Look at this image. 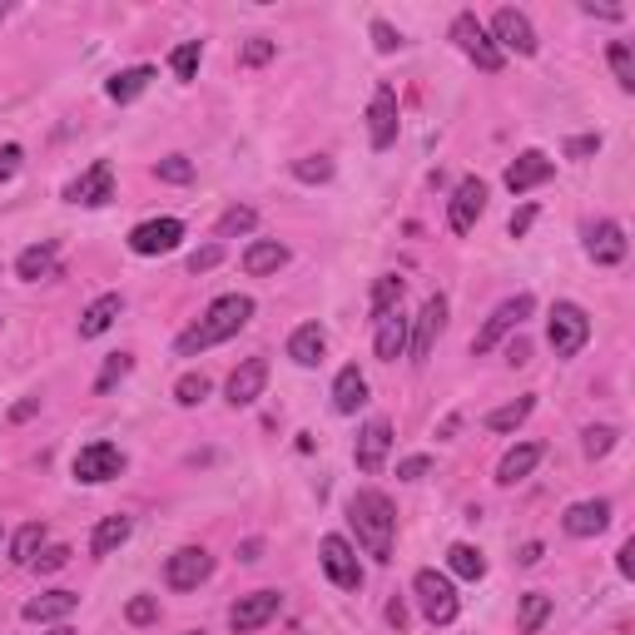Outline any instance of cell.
Segmentation results:
<instances>
[{
  "label": "cell",
  "mask_w": 635,
  "mask_h": 635,
  "mask_svg": "<svg viewBox=\"0 0 635 635\" xmlns=\"http://www.w3.org/2000/svg\"><path fill=\"white\" fill-rule=\"evenodd\" d=\"M249 318H254V298H244V293H224L219 303H209V313H204L189 333H179L174 348H179V358H194V353H204V348L234 338Z\"/></svg>",
  "instance_id": "6da1fadb"
},
{
  "label": "cell",
  "mask_w": 635,
  "mask_h": 635,
  "mask_svg": "<svg viewBox=\"0 0 635 635\" xmlns=\"http://www.w3.org/2000/svg\"><path fill=\"white\" fill-rule=\"evenodd\" d=\"M348 521H353L363 551L387 566V561H392V531H397V511H392V502H387L382 492H358V497L348 502Z\"/></svg>",
  "instance_id": "7a4b0ae2"
},
{
  "label": "cell",
  "mask_w": 635,
  "mask_h": 635,
  "mask_svg": "<svg viewBox=\"0 0 635 635\" xmlns=\"http://www.w3.org/2000/svg\"><path fill=\"white\" fill-rule=\"evenodd\" d=\"M412 591H417V606H422V616H427L432 626H452V621H457L462 601H457L452 576H442V571H432V566H427V571H417Z\"/></svg>",
  "instance_id": "3957f363"
},
{
  "label": "cell",
  "mask_w": 635,
  "mask_h": 635,
  "mask_svg": "<svg viewBox=\"0 0 635 635\" xmlns=\"http://www.w3.org/2000/svg\"><path fill=\"white\" fill-rule=\"evenodd\" d=\"M586 338H591V318H586V308H576V303H556V308H551V323H546V343H551V353H556V358H576V353L586 348Z\"/></svg>",
  "instance_id": "277c9868"
},
{
  "label": "cell",
  "mask_w": 635,
  "mask_h": 635,
  "mask_svg": "<svg viewBox=\"0 0 635 635\" xmlns=\"http://www.w3.org/2000/svg\"><path fill=\"white\" fill-rule=\"evenodd\" d=\"M452 40H457V45H462V55H472L487 75H497V70H502V60H507V55L497 50V40L487 35V25H482L472 10H462V15L452 20Z\"/></svg>",
  "instance_id": "5b68a950"
},
{
  "label": "cell",
  "mask_w": 635,
  "mask_h": 635,
  "mask_svg": "<svg viewBox=\"0 0 635 635\" xmlns=\"http://www.w3.org/2000/svg\"><path fill=\"white\" fill-rule=\"evenodd\" d=\"M531 308H536V298H531V293H516V298H507V303H497V308H492V318L482 323V333L472 338V353H492L511 328H521V318H531Z\"/></svg>",
  "instance_id": "8992f818"
},
{
  "label": "cell",
  "mask_w": 635,
  "mask_h": 635,
  "mask_svg": "<svg viewBox=\"0 0 635 635\" xmlns=\"http://www.w3.org/2000/svg\"><path fill=\"white\" fill-rule=\"evenodd\" d=\"M209 576H214V556H209L204 546H179V551L169 556V566H164V581H169L174 591H199Z\"/></svg>",
  "instance_id": "52a82bcc"
},
{
  "label": "cell",
  "mask_w": 635,
  "mask_h": 635,
  "mask_svg": "<svg viewBox=\"0 0 635 635\" xmlns=\"http://www.w3.org/2000/svg\"><path fill=\"white\" fill-rule=\"evenodd\" d=\"M120 472H125V452H120L115 442H90V447H80V457H75V477L90 482V487L115 482Z\"/></svg>",
  "instance_id": "ba28073f"
},
{
  "label": "cell",
  "mask_w": 635,
  "mask_h": 635,
  "mask_svg": "<svg viewBox=\"0 0 635 635\" xmlns=\"http://www.w3.org/2000/svg\"><path fill=\"white\" fill-rule=\"evenodd\" d=\"M65 199H70V204H85V209L110 204V199H115V169H110V159H95V164L65 189Z\"/></svg>",
  "instance_id": "9c48e42d"
},
{
  "label": "cell",
  "mask_w": 635,
  "mask_h": 635,
  "mask_svg": "<svg viewBox=\"0 0 635 635\" xmlns=\"http://www.w3.org/2000/svg\"><path fill=\"white\" fill-rule=\"evenodd\" d=\"M442 328H447V298L437 293V298H427V303H422V313H417V333L407 338V353H412V363H417V368L432 358V343L442 338Z\"/></svg>",
  "instance_id": "30bf717a"
},
{
  "label": "cell",
  "mask_w": 635,
  "mask_h": 635,
  "mask_svg": "<svg viewBox=\"0 0 635 635\" xmlns=\"http://www.w3.org/2000/svg\"><path fill=\"white\" fill-rule=\"evenodd\" d=\"M323 571L338 591H358L363 586V566L348 546V536H323Z\"/></svg>",
  "instance_id": "8fae6325"
},
{
  "label": "cell",
  "mask_w": 635,
  "mask_h": 635,
  "mask_svg": "<svg viewBox=\"0 0 635 635\" xmlns=\"http://www.w3.org/2000/svg\"><path fill=\"white\" fill-rule=\"evenodd\" d=\"M278 606H283V596H278V591L239 596V601H234V611H229V626H234V635H254V631H263V626L278 616Z\"/></svg>",
  "instance_id": "7c38bea8"
},
{
  "label": "cell",
  "mask_w": 635,
  "mask_h": 635,
  "mask_svg": "<svg viewBox=\"0 0 635 635\" xmlns=\"http://www.w3.org/2000/svg\"><path fill=\"white\" fill-rule=\"evenodd\" d=\"M179 239H184V224H179V219H149V224H139V229L129 234V249L139 258H154V254L179 249Z\"/></svg>",
  "instance_id": "4fadbf2b"
},
{
  "label": "cell",
  "mask_w": 635,
  "mask_h": 635,
  "mask_svg": "<svg viewBox=\"0 0 635 635\" xmlns=\"http://www.w3.org/2000/svg\"><path fill=\"white\" fill-rule=\"evenodd\" d=\"M487 35H497V50H516V55H536V30H531V20L521 15V10H497V20H492V30Z\"/></svg>",
  "instance_id": "5bb4252c"
},
{
  "label": "cell",
  "mask_w": 635,
  "mask_h": 635,
  "mask_svg": "<svg viewBox=\"0 0 635 635\" xmlns=\"http://www.w3.org/2000/svg\"><path fill=\"white\" fill-rule=\"evenodd\" d=\"M482 209H487V184L482 179H462L457 194H452V234H472Z\"/></svg>",
  "instance_id": "9a60e30c"
},
{
  "label": "cell",
  "mask_w": 635,
  "mask_h": 635,
  "mask_svg": "<svg viewBox=\"0 0 635 635\" xmlns=\"http://www.w3.org/2000/svg\"><path fill=\"white\" fill-rule=\"evenodd\" d=\"M551 174H556V164H551L541 149H526V154H516V164L507 169V189L511 194H526V189L546 184Z\"/></svg>",
  "instance_id": "2e32d148"
},
{
  "label": "cell",
  "mask_w": 635,
  "mask_h": 635,
  "mask_svg": "<svg viewBox=\"0 0 635 635\" xmlns=\"http://www.w3.org/2000/svg\"><path fill=\"white\" fill-rule=\"evenodd\" d=\"M387 447H392V427L382 422V417H373L363 432H358V467L363 472H382V462H387Z\"/></svg>",
  "instance_id": "e0dca14e"
},
{
  "label": "cell",
  "mask_w": 635,
  "mask_h": 635,
  "mask_svg": "<svg viewBox=\"0 0 635 635\" xmlns=\"http://www.w3.org/2000/svg\"><path fill=\"white\" fill-rule=\"evenodd\" d=\"M263 382H268V358H249V363H239L234 368V378H229V402L234 407H249L263 397Z\"/></svg>",
  "instance_id": "ac0fdd59"
},
{
  "label": "cell",
  "mask_w": 635,
  "mask_h": 635,
  "mask_svg": "<svg viewBox=\"0 0 635 635\" xmlns=\"http://www.w3.org/2000/svg\"><path fill=\"white\" fill-rule=\"evenodd\" d=\"M561 526H566V536H601L611 526V502H576V507H566Z\"/></svg>",
  "instance_id": "d6986e66"
},
{
  "label": "cell",
  "mask_w": 635,
  "mask_h": 635,
  "mask_svg": "<svg viewBox=\"0 0 635 635\" xmlns=\"http://www.w3.org/2000/svg\"><path fill=\"white\" fill-rule=\"evenodd\" d=\"M368 129H373V149H387V144L397 139V95H392L387 85H378V95H373Z\"/></svg>",
  "instance_id": "ffe728a7"
},
{
  "label": "cell",
  "mask_w": 635,
  "mask_h": 635,
  "mask_svg": "<svg viewBox=\"0 0 635 635\" xmlns=\"http://www.w3.org/2000/svg\"><path fill=\"white\" fill-rule=\"evenodd\" d=\"M368 402V378L358 373V363H348L338 378H333V412H343V417H353L358 407Z\"/></svg>",
  "instance_id": "44dd1931"
},
{
  "label": "cell",
  "mask_w": 635,
  "mask_h": 635,
  "mask_svg": "<svg viewBox=\"0 0 635 635\" xmlns=\"http://www.w3.org/2000/svg\"><path fill=\"white\" fill-rule=\"evenodd\" d=\"M541 442H521V447H511L507 457H502V467H497V482L502 487H516V482H526L531 472H536V462H541Z\"/></svg>",
  "instance_id": "7402d4cb"
},
{
  "label": "cell",
  "mask_w": 635,
  "mask_h": 635,
  "mask_svg": "<svg viewBox=\"0 0 635 635\" xmlns=\"http://www.w3.org/2000/svg\"><path fill=\"white\" fill-rule=\"evenodd\" d=\"M120 308H125V298H120V293L95 298V303L80 313V338H100V333H110V328H115V318H120Z\"/></svg>",
  "instance_id": "603a6c76"
},
{
  "label": "cell",
  "mask_w": 635,
  "mask_h": 635,
  "mask_svg": "<svg viewBox=\"0 0 635 635\" xmlns=\"http://www.w3.org/2000/svg\"><path fill=\"white\" fill-rule=\"evenodd\" d=\"M323 348H328V333H323L318 323H303V328L288 338V358H293L298 368H318V363H323Z\"/></svg>",
  "instance_id": "cb8c5ba5"
},
{
  "label": "cell",
  "mask_w": 635,
  "mask_h": 635,
  "mask_svg": "<svg viewBox=\"0 0 635 635\" xmlns=\"http://www.w3.org/2000/svg\"><path fill=\"white\" fill-rule=\"evenodd\" d=\"M75 606H80V596L75 591H45V596H35V601H25V621H65V616H75Z\"/></svg>",
  "instance_id": "d4e9b609"
},
{
  "label": "cell",
  "mask_w": 635,
  "mask_h": 635,
  "mask_svg": "<svg viewBox=\"0 0 635 635\" xmlns=\"http://www.w3.org/2000/svg\"><path fill=\"white\" fill-rule=\"evenodd\" d=\"M586 249H591L596 263H621V258H626V229L606 219V224H596V229H591Z\"/></svg>",
  "instance_id": "484cf974"
},
{
  "label": "cell",
  "mask_w": 635,
  "mask_h": 635,
  "mask_svg": "<svg viewBox=\"0 0 635 635\" xmlns=\"http://www.w3.org/2000/svg\"><path fill=\"white\" fill-rule=\"evenodd\" d=\"M288 263V249L278 244V239H254L249 249H244V273H254V278H263V273H278Z\"/></svg>",
  "instance_id": "4316f807"
},
{
  "label": "cell",
  "mask_w": 635,
  "mask_h": 635,
  "mask_svg": "<svg viewBox=\"0 0 635 635\" xmlns=\"http://www.w3.org/2000/svg\"><path fill=\"white\" fill-rule=\"evenodd\" d=\"M402 353H407V318L387 313V318H378V358L382 363H397Z\"/></svg>",
  "instance_id": "83f0119b"
},
{
  "label": "cell",
  "mask_w": 635,
  "mask_h": 635,
  "mask_svg": "<svg viewBox=\"0 0 635 635\" xmlns=\"http://www.w3.org/2000/svg\"><path fill=\"white\" fill-rule=\"evenodd\" d=\"M129 531H134L129 516H105V521L95 526V536H90V551H95V556H115V551L129 541Z\"/></svg>",
  "instance_id": "f1b7e54d"
},
{
  "label": "cell",
  "mask_w": 635,
  "mask_h": 635,
  "mask_svg": "<svg viewBox=\"0 0 635 635\" xmlns=\"http://www.w3.org/2000/svg\"><path fill=\"white\" fill-rule=\"evenodd\" d=\"M15 273L25 283H40V278H55V244H30L25 254L15 258Z\"/></svg>",
  "instance_id": "f546056e"
},
{
  "label": "cell",
  "mask_w": 635,
  "mask_h": 635,
  "mask_svg": "<svg viewBox=\"0 0 635 635\" xmlns=\"http://www.w3.org/2000/svg\"><path fill=\"white\" fill-rule=\"evenodd\" d=\"M154 80V70L149 65H134V70H120L110 85H105V95L115 100V105H129V100H139L144 95V85Z\"/></svg>",
  "instance_id": "4dcf8cb0"
},
{
  "label": "cell",
  "mask_w": 635,
  "mask_h": 635,
  "mask_svg": "<svg viewBox=\"0 0 635 635\" xmlns=\"http://www.w3.org/2000/svg\"><path fill=\"white\" fill-rule=\"evenodd\" d=\"M40 551H45V521H25V526L15 531V541H10V561H15V566H30Z\"/></svg>",
  "instance_id": "1f68e13d"
},
{
  "label": "cell",
  "mask_w": 635,
  "mask_h": 635,
  "mask_svg": "<svg viewBox=\"0 0 635 635\" xmlns=\"http://www.w3.org/2000/svg\"><path fill=\"white\" fill-rule=\"evenodd\" d=\"M447 566H452V576H462V581H482V576H487V556H482L477 546H467V541H457V546L447 551Z\"/></svg>",
  "instance_id": "d6a6232c"
},
{
  "label": "cell",
  "mask_w": 635,
  "mask_h": 635,
  "mask_svg": "<svg viewBox=\"0 0 635 635\" xmlns=\"http://www.w3.org/2000/svg\"><path fill=\"white\" fill-rule=\"evenodd\" d=\"M546 616H551V596L531 591V596H521V616H516V631H521V635H536L541 626H546Z\"/></svg>",
  "instance_id": "836d02e7"
},
{
  "label": "cell",
  "mask_w": 635,
  "mask_h": 635,
  "mask_svg": "<svg viewBox=\"0 0 635 635\" xmlns=\"http://www.w3.org/2000/svg\"><path fill=\"white\" fill-rule=\"evenodd\" d=\"M526 417H531V397H516L507 407H492V412H487V427H492V432H516Z\"/></svg>",
  "instance_id": "e575fe53"
},
{
  "label": "cell",
  "mask_w": 635,
  "mask_h": 635,
  "mask_svg": "<svg viewBox=\"0 0 635 635\" xmlns=\"http://www.w3.org/2000/svg\"><path fill=\"white\" fill-rule=\"evenodd\" d=\"M397 303H402V278L397 273H382L378 283H373V318L397 313Z\"/></svg>",
  "instance_id": "d590c367"
},
{
  "label": "cell",
  "mask_w": 635,
  "mask_h": 635,
  "mask_svg": "<svg viewBox=\"0 0 635 635\" xmlns=\"http://www.w3.org/2000/svg\"><path fill=\"white\" fill-rule=\"evenodd\" d=\"M199 60H204V45H199V40H184V45L169 55L174 80H194V75H199Z\"/></svg>",
  "instance_id": "8d00e7d4"
},
{
  "label": "cell",
  "mask_w": 635,
  "mask_h": 635,
  "mask_svg": "<svg viewBox=\"0 0 635 635\" xmlns=\"http://www.w3.org/2000/svg\"><path fill=\"white\" fill-rule=\"evenodd\" d=\"M293 174H298L303 184H328V179H333V159H328V154H303V159L293 164Z\"/></svg>",
  "instance_id": "74e56055"
},
{
  "label": "cell",
  "mask_w": 635,
  "mask_h": 635,
  "mask_svg": "<svg viewBox=\"0 0 635 635\" xmlns=\"http://www.w3.org/2000/svg\"><path fill=\"white\" fill-rule=\"evenodd\" d=\"M204 397H209V378L204 373H184V378L174 382V402L179 407H199Z\"/></svg>",
  "instance_id": "f35d334b"
},
{
  "label": "cell",
  "mask_w": 635,
  "mask_h": 635,
  "mask_svg": "<svg viewBox=\"0 0 635 635\" xmlns=\"http://www.w3.org/2000/svg\"><path fill=\"white\" fill-rule=\"evenodd\" d=\"M129 368H134V358H129V353H110V358H105V368H100V378H95V392H115V382H125Z\"/></svg>",
  "instance_id": "ab89813d"
},
{
  "label": "cell",
  "mask_w": 635,
  "mask_h": 635,
  "mask_svg": "<svg viewBox=\"0 0 635 635\" xmlns=\"http://www.w3.org/2000/svg\"><path fill=\"white\" fill-rule=\"evenodd\" d=\"M254 224H258V214H254V209H249V204H234V209H229V214L219 219V239H234V234H249Z\"/></svg>",
  "instance_id": "60d3db41"
},
{
  "label": "cell",
  "mask_w": 635,
  "mask_h": 635,
  "mask_svg": "<svg viewBox=\"0 0 635 635\" xmlns=\"http://www.w3.org/2000/svg\"><path fill=\"white\" fill-rule=\"evenodd\" d=\"M611 70H616V85H621V90H635V55H631L626 40L611 45Z\"/></svg>",
  "instance_id": "b9f144b4"
},
{
  "label": "cell",
  "mask_w": 635,
  "mask_h": 635,
  "mask_svg": "<svg viewBox=\"0 0 635 635\" xmlns=\"http://www.w3.org/2000/svg\"><path fill=\"white\" fill-rule=\"evenodd\" d=\"M154 174H159L164 184H189V179H194V164H189L184 154H169V159L154 164Z\"/></svg>",
  "instance_id": "7bdbcfd3"
},
{
  "label": "cell",
  "mask_w": 635,
  "mask_h": 635,
  "mask_svg": "<svg viewBox=\"0 0 635 635\" xmlns=\"http://www.w3.org/2000/svg\"><path fill=\"white\" fill-rule=\"evenodd\" d=\"M581 447H586V457H591V462H596V457H606V452L616 447V427H591Z\"/></svg>",
  "instance_id": "ee69618b"
},
{
  "label": "cell",
  "mask_w": 635,
  "mask_h": 635,
  "mask_svg": "<svg viewBox=\"0 0 635 635\" xmlns=\"http://www.w3.org/2000/svg\"><path fill=\"white\" fill-rule=\"evenodd\" d=\"M125 616H129V626H149V621H159V601L154 596H134L125 606Z\"/></svg>",
  "instance_id": "f6af8a7d"
},
{
  "label": "cell",
  "mask_w": 635,
  "mask_h": 635,
  "mask_svg": "<svg viewBox=\"0 0 635 635\" xmlns=\"http://www.w3.org/2000/svg\"><path fill=\"white\" fill-rule=\"evenodd\" d=\"M273 55H278V45H273V40H263V35H254V40L239 50V60H244V65H268Z\"/></svg>",
  "instance_id": "bcb514c9"
},
{
  "label": "cell",
  "mask_w": 635,
  "mask_h": 635,
  "mask_svg": "<svg viewBox=\"0 0 635 635\" xmlns=\"http://www.w3.org/2000/svg\"><path fill=\"white\" fill-rule=\"evenodd\" d=\"M219 258H224V244H204L189 254V273H209V268H219Z\"/></svg>",
  "instance_id": "7dc6e473"
},
{
  "label": "cell",
  "mask_w": 635,
  "mask_h": 635,
  "mask_svg": "<svg viewBox=\"0 0 635 635\" xmlns=\"http://www.w3.org/2000/svg\"><path fill=\"white\" fill-rule=\"evenodd\" d=\"M70 556H75L70 546H45V551H40L30 566H40V571H60V566H70Z\"/></svg>",
  "instance_id": "c3c4849f"
},
{
  "label": "cell",
  "mask_w": 635,
  "mask_h": 635,
  "mask_svg": "<svg viewBox=\"0 0 635 635\" xmlns=\"http://www.w3.org/2000/svg\"><path fill=\"white\" fill-rule=\"evenodd\" d=\"M20 159H25V149H20V144H0V184L20 174Z\"/></svg>",
  "instance_id": "681fc988"
},
{
  "label": "cell",
  "mask_w": 635,
  "mask_h": 635,
  "mask_svg": "<svg viewBox=\"0 0 635 635\" xmlns=\"http://www.w3.org/2000/svg\"><path fill=\"white\" fill-rule=\"evenodd\" d=\"M373 45H378L382 55H392V50L402 45V35H397V30H392L387 20H373Z\"/></svg>",
  "instance_id": "f907efd6"
},
{
  "label": "cell",
  "mask_w": 635,
  "mask_h": 635,
  "mask_svg": "<svg viewBox=\"0 0 635 635\" xmlns=\"http://www.w3.org/2000/svg\"><path fill=\"white\" fill-rule=\"evenodd\" d=\"M427 472H432V462H427V457H407V462L397 467V477H402V482H422Z\"/></svg>",
  "instance_id": "816d5d0a"
},
{
  "label": "cell",
  "mask_w": 635,
  "mask_h": 635,
  "mask_svg": "<svg viewBox=\"0 0 635 635\" xmlns=\"http://www.w3.org/2000/svg\"><path fill=\"white\" fill-rule=\"evenodd\" d=\"M596 149H601V134H581V139H571V144H566V154H571V159H586V154H596Z\"/></svg>",
  "instance_id": "f5cc1de1"
},
{
  "label": "cell",
  "mask_w": 635,
  "mask_h": 635,
  "mask_svg": "<svg viewBox=\"0 0 635 635\" xmlns=\"http://www.w3.org/2000/svg\"><path fill=\"white\" fill-rule=\"evenodd\" d=\"M531 219H536V209H531V204H526V209H516V214H511V239H521V234L531 229Z\"/></svg>",
  "instance_id": "db71d44e"
},
{
  "label": "cell",
  "mask_w": 635,
  "mask_h": 635,
  "mask_svg": "<svg viewBox=\"0 0 635 635\" xmlns=\"http://www.w3.org/2000/svg\"><path fill=\"white\" fill-rule=\"evenodd\" d=\"M35 412H40V397H25V402L10 407V422H25V417H35Z\"/></svg>",
  "instance_id": "11a10c76"
},
{
  "label": "cell",
  "mask_w": 635,
  "mask_h": 635,
  "mask_svg": "<svg viewBox=\"0 0 635 635\" xmlns=\"http://www.w3.org/2000/svg\"><path fill=\"white\" fill-rule=\"evenodd\" d=\"M541 556H546V551H541V541H526V546H521V566H536Z\"/></svg>",
  "instance_id": "9f6ffc18"
},
{
  "label": "cell",
  "mask_w": 635,
  "mask_h": 635,
  "mask_svg": "<svg viewBox=\"0 0 635 635\" xmlns=\"http://www.w3.org/2000/svg\"><path fill=\"white\" fill-rule=\"evenodd\" d=\"M621 576H635V541L621 546Z\"/></svg>",
  "instance_id": "6f0895ef"
},
{
  "label": "cell",
  "mask_w": 635,
  "mask_h": 635,
  "mask_svg": "<svg viewBox=\"0 0 635 635\" xmlns=\"http://www.w3.org/2000/svg\"><path fill=\"white\" fill-rule=\"evenodd\" d=\"M526 358H531V348H526V343H511V348H507V363H511V368H521Z\"/></svg>",
  "instance_id": "680465c9"
},
{
  "label": "cell",
  "mask_w": 635,
  "mask_h": 635,
  "mask_svg": "<svg viewBox=\"0 0 635 635\" xmlns=\"http://www.w3.org/2000/svg\"><path fill=\"white\" fill-rule=\"evenodd\" d=\"M387 621L402 631V626H407V606H402V601H392V606H387Z\"/></svg>",
  "instance_id": "91938a15"
},
{
  "label": "cell",
  "mask_w": 635,
  "mask_h": 635,
  "mask_svg": "<svg viewBox=\"0 0 635 635\" xmlns=\"http://www.w3.org/2000/svg\"><path fill=\"white\" fill-rule=\"evenodd\" d=\"M586 15H601V20H621V10H611V5H581Z\"/></svg>",
  "instance_id": "94428289"
},
{
  "label": "cell",
  "mask_w": 635,
  "mask_h": 635,
  "mask_svg": "<svg viewBox=\"0 0 635 635\" xmlns=\"http://www.w3.org/2000/svg\"><path fill=\"white\" fill-rule=\"evenodd\" d=\"M258 551H263L258 541H244V546H239V561H258Z\"/></svg>",
  "instance_id": "6125c7cd"
},
{
  "label": "cell",
  "mask_w": 635,
  "mask_h": 635,
  "mask_svg": "<svg viewBox=\"0 0 635 635\" xmlns=\"http://www.w3.org/2000/svg\"><path fill=\"white\" fill-rule=\"evenodd\" d=\"M50 635H75V631H70V626H60V631H50Z\"/></svg>",
  "instance_id": "be15d7a7"
},
{
  "label": "cell",
  "mask_w": 635,
  "mask_h": 635,
  "mask_svg": "<svg viewBox=\"0 0 635 635\" xmlns=\"http://www.w3.org/2000/svg\"><path fill=\"white\" fill-rule=\"evenodd\" d=\"M0 20H5V0H0Z\"/></svg>",
  "instance_id": "e7e4bbea"
},
{
  "label": "cell",
  "mask_w": 635,
  "mask_h": 635,
  "mask_svg": "<svg viewBox=\"0 0 635 635\" xmlns=\"http://www.w3.org/2000/svg\"><path fill=\"white\" fill-rule=\"evenodd\" d=\"M184 635H204V631H184Z\"/></svg>",
  "instance_id": "03108f58"
},
{
  "label": "cell",
  "mask_w": 635,
  "mask_h": 635,
  "mask_svg": "<svg viewBox=\"0 0 635 635\" xmlns=\"http://www.w3.org/2000/svg\"><path fill=\"white\" fill-rule=\"evenodd\" d=\"M0 541H5V526H0Z\"/></svg>",
  "instance_id": "003e7915"
}]
</instances>
